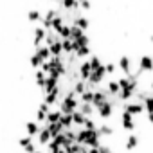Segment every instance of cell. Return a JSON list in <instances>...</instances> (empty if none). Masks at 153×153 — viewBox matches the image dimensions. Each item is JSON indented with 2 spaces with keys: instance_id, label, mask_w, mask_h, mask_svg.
<instances>
[{
  "instance_id": "obj_1",
  "label": "cell",
  "mask_w": 153,
  "mask_h": 153,
  "mask_svg": "<svg viewBox=\"0 0 153 153\" xmlns=\"http://www.w3.org/2000/svg\"><path fill=\"white\" fill-rule=\"evenodd\" d=\"M101 135L97 133V130H85L81 128L79 131H76V142L83 144L87 148H99L101 146Z\"/></svg>"
},
{
  "instance_id": "obj_2",
  "label": "cell",
  "mask_w": 153,
  "mask_h": 153,
  "mask_svg": "<svg viewBox=\"0 0 153 153\" xmlns=\"http://www.w3.org/2000/svg\"><path fill=\"white\" fill-rule=\"evenodd\" d=\"M59 112L61 114H72V112H76L79 108V99H78V96H76L72 90H68L61 99H59Z\"/></svg>"
},
{
  "instance_id": "obj_3",
  "label": "cell",
  "mask_w": 153,
  "mask_h": 153,
  "mask_svg": "<svg viewBox=\"0 0 153 153\" xmlns=\"http://www.w3.org/2000/svg\"><path fill=\"white\" fill-rule=\"evenodd\" d=\"M106 101H110V94L106 90H103L101 87L97 90H94V99H92V106L94 108H99L101 105H105Z\"/></svg>"
},
{
  "instance_id": "obj_4",
  "label": "cell",
  "mask_w": 153,
  "mask_h": 153,
  "mask_svg": "<svg viewBox=\"0 0 153 153\" xmlns=\"http://www.w3.org/2000/svg\"><path fill=\"white\" fill-rule=\"evenodd\" d=\"M123 110L124 112H128L130 115H140L142 112H144V105L142 103H131V101H128V103H124L123 105Z\"/></svg>"
},
{
  "instance_id": "obj_5",
  "label": "cell",
  "mask_w": 153,
  "mask_h": 153,
  "mask_svg": "<svg viewBox=\"0 0 153 153\" xmlns=\"http://www.w3.org/2000/svg\"><path fill=\"white\" fill-rule=\"evenodd\" d=\"M114 108H115L114 103H112V101H106L105 105H101V106L96 108V110H97V115H99L101 119H110V117L114 115Z\"/></svg>"
},
{
  "instance_id": "obj_6",
  "label": "cell",
  "mask_w": 153,
  "mask_h": 153,
  "mask_svg": "<svg viewBox=\"0 0 153 153\" xmlns=\"http://www.w3.org/2000/svg\"><path fill=\"white\" fill-rule=\"evenodd\" d=\"M78 72H79V79L87 81L90 78V74H92V67H90V61L88 59H83L79 65H78Z\"/></svg>"
},
{
  "instance_id": "obj_7",
  "label": "cell",
  "mask_w": 153,
  "mask_h": 153,
  "mask_svg": "<svg viewBox=\"0 0 153 153\" xmlns=\"http://www.w3.org/2000/svg\"><path fill=\"white\" fill-rule=\"evenodd\" d=\"M121 126H123V130H126V131H131V130L135 128L133 115H130L128 112H124V110H123V114H121Z\"/></svg>"
},
{
  "instance_id": "obj_8",
  "label": "cell",
  "mask_w": 153,
  "mask_h": 153,
  "mask_svg": "<svg viewBox=\"0 0 153 153\" xmlns=\"http://www.w3.org/2000/svg\"><path fill=\"white\" fill-rule=\"evenodd\" d=\"M58 87H59V78H54V76H47V81H45V85H43L42 92H43V96H45V94H49V92L56 90Z\"/></svg>"
},
{
  "instance_id": "obj_9",
  "label": "cell",
  "mask_w": 153,
  "mask_h": 153,
  "mask_svg": "<svg viewBox=\"0 0 153 153\" xmlns=\"http://www.w3.org/2000/svg\"><path fill=\"white\" fill-rule=\"evenodd\" d=\"M117 67H119L126 76H130V74H131V58L126 56V54H123V56L119 58V61H117Z\"/></svg>"
},
{
  "instance_id": "obj_10",
  "label": "cell",
  "mask_w": 153,
  "mask_h": 153,
  "mask_svg": "<svg viewBox=\"0 0 153 153\" xmlns=\"http://www.w3.org/2000/svg\"><path fill=\"white\" fill-rule=\"evenodd\" d=\"M139 68H140L142 72H151V70H153V56H149V54L140 56V59H139Z\"/></svg>"
},
{
  "instance_id": "obj_11",
  "label": "cell",
  "mask_w": 153,
  "mask_h": 153,
  "mask_svg": "<svg viewBox=\"0 0 153 153\" xmlns=\"http://www.w3.org/2000/svg\"><path fill=\"white\" fill-rule=\"evenodd\" d=\"M51 112V106L47 105V103H42L40 106H38V110H36V123L38 124H42V123H45L47 121V114Z\"/></svg>"
},
{
  "instance_id": "obj_12",
  "label": "cell",
  "mask_w": 153,
  "mask_h": 153,
  "mask_svg": "<svg viewBox=\"0 0 153 153\" xmlns=\"http://www.w3.org/2000/svg\"><path fill=\"white\" fill-rule=\"evenodd\" d=\"M45 36H47V31H45L42 25H38V27L34 29V47H40V45H43V42H45Z\"/></svg>"
},
{
  "instance_id": "obj_13",
  "label": "cell",
  "mask_w": 153,
  "mask_h": 153,
  "mask_svg": "<svg viewBox=\"0 0 153 153\" xmlns=\"http://www.w3.org/2000/svg\"><path fill=\"white\" fill-rule=\"evenodd\" d=\"M36 137H38V142H40L42 146H47V144H49V140L52 139V135H51V131L47 130V126H43V128L40 126V131H38V135H36Z\"/></svg>"
},
{
  "instance_id": "obj_14",
  "label": "cell",
  "mask_w": 153,
  "mask_h": 153,
  "mask_svg": "<svg viewBox=\"0 0 153 153\" xmlns=\"http://www.w3.org/2000/svg\"><path fill=\"white\" fill-rule=\"evenodd\" d=\"M34 54H36L42 61H49V59H51V51H49L47 45H40V47H36V49H34Z\"/></svg>"
},
{
  "instance_id": "obj_15",
  "label": "cell",
  "mask_w": 153,
  "mask_h": 153,
  "mask_svg": "<svg viewBox=\"0 0 153 153\" xmlns=\"http://www.w3.org/2000/svg\"><path fill=\"white\" fill-rule=\"evenodd\" d=\"M85 90H88V87H87V81H83V79L74 81V85H72V92H74L76 96H81Z\"/></svg>"
},
{
  "instance_id": "obj_16",
  "label": "cell",
  "mask_w": 153,
  "mask_h": 153,
  "mask_svg": "<svg viewBox=\"0 0 153 153\" xmlns=\"http://www.w3.org/2000/svg\"><path fill=\"white\" fill-rule=\"evenodd\" d=\"M106 92L112 96V97H115L119 92H121V87H119V81H115V79H110L108 81V85H106Z\"/></svg>"
},
{
  "instance_id": "obj_17",
  "label": "cell",
  "mask_w": 153,
  "mask_h": 153,
  "mask_svg": "<svg viewBox=\"0 0 153 153\" xmlns=\"http://www.w3.org/2000/svg\"><path fill=\"white\" fill-rule=\"evenodd\" d=\"M25 131H27L29 137H34V135H38V131H40V124H38L36 121H29V123H25Z\"/></svg>"
},
{
  "instance_id": "obj_18",
  "label": "cell",
  "mask_w": 153,
  "mask_h": 153,
  "mask_svg": "<svg viewBox=\"0 0 153 153\" xmlns=\"http://www.w3.org/2000/svg\"><path fill=\"white\" fill-rule=\"evenodd\" d=\"M43 126H47V130L51 131V135H52V137H56V135L63 133V126H61L59 123H45Z\"/></svg>"
},
{
  "instance_id": "obj_19",
  "label": "cell",
  "mask_w": 153,
  "mask_h": 153,
  "mask_svg": "<svg viewBox=\"0 0 153 153\" xmlns=\"http://www.w3.org/2000/svg\"><path fill=\"white\" fill-rule=\"evenodd\" d=\"M90 52H92L90 45H83V47H78V49L74 51L76 58H79V59H85V58H88V56H90Z\"/></svg>"
},
{
  "instance_id": "obj_20",
  "label": "cell",
  "mask_w": 153,
  "mask_h": 153,
  "mask_svg": "<svg viewBox=\"0 0 153 153\" xmlns=\"http://www.w3.org/2000/svg\"><path fill=\"white\" fill-rule=\"evenodd\" d=\"M72 25H78L81 31H85V33H87V29L90 27V20H88L87 16H78V18L72 22Z\"/></svg>"
},
{
  "instance_id": "obj_21",
  "label": "cell",
  "mask_w": 153,
  "mask_h": 153,
  "mask_svg": "<svg viewBox=\"0 0 153 153\" xmlns=\"http://www.w3.org/2000/svg\"><path fill=\"white\" fill-rule=\"evenodd\" d=\"M49 51H51V58L54 56V58H59L61 54H63V47H61V40H58L56 43H52V45H49Z\"/></svg>"
},
{
  "instance_id": "obj_22",
  "label": "cell",
  "mask_w": 153,
  "mask_h": 153,
  "mask_svg": "<svg viewBox=\"0 0 153 153\" xmlns=\"http://www.w3.org/2000/svg\"><path fill=\"white\" fill-rule=\"evenodd\" d=\"M59 124L63 126V130H70V128L74 126V123H72V114H61Z\"/></svg>"
},
{
  "instance_id": "obj_23",
  "label": "cell",
  "mask_w": 153,
  "mask_h": 153,
  "mask_svg": "<svg viewBox=\"0 0 153 153\" xmlns=\"http://www.w3.org/2000/svg\"><path fill=\"white\" fill-rule=\"evenodd\" d=\"M97 133H99L101 137H112V135L115 133V130H114L110 124H101V126H97Z\"/></svg>"
},
{
  "instance_id": "obj_24",
  "label": "cell",
  "mask_w": 153,
  "mask_h": 153,
  "mask_svg": "<svg viewBox=\"0 0 153 153\" xmlns=\"http://www.w3.org/2000/svg\"><path fill=\"white\" fill-rule=\"evenodd\" d=\"M139 146V137L137 135H128V139H126V142H124V148L128 149V151H131V149H135Z\"/></svg>"
},
{
  "instance_id": "obj_25",
  "label": "cell",
  "mask_w": 153,
  "mask_h": 153,
  "mask_svg": "<svg viewBox=\"0 0 153 153\" xmlns=\"http://www.w3.org/2000/svg\"><path fill=\"white\" fill-rule=\"evenodd\" d=\"M34 79H36V87L43 88V85H45V81H47V74H45L42 68H38V70H36V76H34Z\"/></svg>"
},
{
  "instance_id": "obj_26",
  "label": "cell",
  "mask_w": 153,
  "mask_h": 153,
  "mask_svg": "<svg viewBox=\"0 0 153 153\" xmlns=\"http://www.w3.org/2000/svg\"><path fill=\"white\" fill-rule=\"evenodd\" d=\"M85 117H92V114H94V106L90 105V103H79V108H78Z\"/></svg>"
},
{
  "instance_id": "obj_27",
  "label": "cell",
  "mask_w": 153,
  "mask_h": 153,
  "mask_svg": "<svg viewBox=\"0 0 153 153\" xmlns=\"http://www.w3.org/2000/svg\"><path fill=\"white\" fill-rule=\"evenodd\" d=\"M56 34L59 36V40H65V38H70V25L68 24H63L58 31H56Z\"/></svg>"
},
{
  "instance_id": "obj_28",
  "label": "cell",
  "mask_w": 153,
  "mask_h": 153,
  "mask_svg": "<svg viewBox=\"0 0 153 153\" xmlns=\"http://www.w3.org/2000/svg\"><path fill=\"white\" fill-rule=\"evenodd\" d=\"M61 47H63V54H72L74 52V42L70 38L61 40Z\"/></svg>"
},
{
  "instance_id": "obj_29",
  "label": "cell",
  "mask_w": 153,
  "mask_h": 153,
  "mask_svg": "<svg viewBox=\"0 0 153 153\" xmlns=\"http://www.w3.org/2000/svg\"><path fill=\"white\" fill-rule=\"evenodd\" d=\"M72 123H74V126H83V123H85V115H83L79 110L72 112Z\"/></svg>"
},
{
  "instance_id": "obj_30",
  "label": "cell",
  "mask_w": 153,
  "mask_h": 153,
  "mask_svg": "<svg viewBox=\"0 0 153 153\" xmlns=\"http://www.w3.org/2000/svg\"><path fill=\"white\" fill-rule=\"evenodd\" d=\"M59 119H61V112L59 110H51L47 114V121L45 123H59Z\"/></svg>"
},
{
  "instance_id": "obj_31",
  "label": "cell",
  "mask_w": 153,
  "mask_h": 153,
  "mask_svg": "<svg viewBox=\"0 0 153 153\" xmlns=\"http://www.w3.org/2000/svg\"><path fill=\"white\" fill-rule=\"evenodd\" d=\"M58 40H59V36H58L52 29H51V31H47V36H45V45H47V47H49V45H52V43H56Z\"/></svg>"
},
{
  "instance_id": "obj_32",
  "label": "cell",
  "mask_w": 153,
  "mask_h": 153,
  "mask_svg": "<svg viewBox=\"0 0 153 153\" xmlns=\"http://www.w3.org/2000/svg\"><path fill=\"white\" fill-rule=\"evenodd\" d=\"M92 99H94V90H85L79 96V103H90L92 105Z\"/></svg>"
},
{
  "instance_id": "obj_33",
  "label": "cell",
  "mask_w": 153,
  "mask_h": 153,
  "mask_svg": "<svg viewBox=\"0 0 153 153\" xmlns=\"http://www.w3.org/2000/svg\"><path fill=\"white\" fill-rule=\"evenodd\" d=\"M83 34H85V31H81L78 25H70V40H78Z\"/></svg>"
},
{
  "instance_id": "obj_34",
  "label": "cell",
  "mask_w": 153,
  "mask_h": 153,
  "mask_svg": "<svg viewBox=\"0 0 153 153\" xmlns=\"http://www.w3.org/2000/svg\"><path fill=\"white\" fill-rule=\"evenodd\" d=\"M142 105H144V110H146L148 114H151V112H153V96H149V94H148V96L144 97Z\"/></svg>"
},
{
  "instance_id": "obj_35",
  "label": "cell",
  "mask_w": 153,
  "mask_h": 153,
  "mask_svg": "<svg viewBox=\"0 0 153 153\" xmlns=\"http://www.w3.org/2000/svg\"><path fill=\"white\" fill-rule=\"evenodd\" d=\"M29 65H31L33 68H36V70H38V68L42 67V59H40V58H38V56L33 52V54L29 56Z\"/></svg>"
},
{
  "instance_id": "obj_36",
  "label": "cell",
  "mask_w": 153,
  "mask_h": 153,
  "mask_svg": "<svg viewBox=\"0 0 153 153\" xmlns=\"http://www.w3.org/2000/svg\"><path fill=\"white\" fill-rule=\"evenodd\" d=\"M88 61H90L92 70H96V68H99V67H103V65H105V63L101 61V58H99V56H96V54H94V56H90V59H88Z\"/></svg>"
},
{
  "instance_id": "obj_37",
  "label": "cell",
  "mask_w": 153,
  "mask_h": 153,
  "mask_svg": "<svg viewBox=\"0 0 153 153\" xmlns=\"http://www.w3.org/2000/svg\"><path fill=\"white\" fill-rule=\"evenodd\" d=\"M81 128H85V130H97V124H96V121L92 117H85V123H83Z\"/></svg>"
},
{
  "instance_id": "obj_38",
  "label": "cell",
  "mask_w": 153,
  "mask_h": 153,
  "mask_svg": "<svg viewBox=\"0 0 153 153\" xmlns=\"http://www.w3.org/2000/svg\"><path fill=\"white\" fill-rule=\"evenodd\" d=\"M27 18H29V22H40L42 20V15H40L38 9H33V11L27 13Z\"/></svg>"
},
{
  "instance_id": "obj_39",
  "label": "cell",
  "mask_w": 153,
  "mask_h": 153,
  "mask_svg": "<svg viewBox=\"0 0 153 153\" xmlns=\"http://www.w3.org/2000/svg\"><path fill=\"white\" fill-rule=\"evenodd\" d=\"M29 144H33V137H29V135H25V137H20V140H18V146H22V148H27Z\"/></svg>"
},
{
  "instance_id": "obj_40",
  "label": "cell",
  "mask_w": 153,
  "mask_h": 153,
  "mask_svg": "<svg viewBox=\"0 0 153 153\" xmlns=\"http://www.w3.org/2000/svg\"><path fill=\"white\" fill-rule=\"evenodd\" d=\"M105 70H106V74H114V72L117 70V65H115L114 61H110V63L105 65Z\"/></svg>"
},
{
  "instance_id": "obj_41",
  "label": "cell",
  "mask_w": 153,
  "mask_h": 153,
  "mask_svg": "<svg viewBox=\"0 0 153 153\" xmlns=\"http://www.w3.org/2000/svg\"><path fill=\"white\" fill-rule=\"evenodd\" d=\"M40 68H42L47 76L51 74V63H49V61H42V67H40Z\"/></svg>"
},
{
  "instance_id": "obj_42",
  "label": "cell",
  "mask_w": 153,
  "mask_h": 153,
  "mask_svg": "<svg viewBox=\"0 0 153 153\" xmlns=\"http://www.w3.org/2000/svg\"><path fill=\"white\" fill-rule=\"evenodd\" d=\"M99 153H114V149L112 148H108V146H99Z\"/></svg>"
},
{
  "instance_id": "obj_43",
  "label": "cell",
  "mask_w": 153,
  "mask_h": 153,
  "mask_svg": "<svg viewBox=\"0 0 153 153\" xmlns=\"http://www.w3.org/2000/svg\"><path fill=\"white\" fill-rule=\"evenodd\" d=\"M24 149H25V153H34V151H36V146H34V144H29V146L24 148Z\"/></svg>"
},
{
  "instance_id": "obj_44",
  "label": "cell",
  "mask_w": 153,
  "mask_h": 153,
  "mask_svg": "<svg viewBox=\"0 0 153 153\" xmlns=\"http://www.w3.org/2000/svg\"><path fill=\"white\" fill-rule=\"evenodd\" d=\"M88 153H99V148H88Z\"/></svg>"
},
{
  "instance_id": "obj_45",
  "label": "cell",
  "mask_w": 153,
  "mask_h": 153,
  "mask_svg": "<svg viewBox=\"0 0 153 153\" xmlns=\"http://www.w3.org/2000/svg\"><path fill=\"white\" fill-rule=\"evenodd\" d=\"M148 123H149V124H153V112H151V114H148Z\"/></svg>"
},
{
  "instance_id": "obj_46",
  "label": "cell",
  "mask_w": 153,
  "mask_h": 153,
  "mask_svg": "<svg viewBox=\"0 0 153 153\" xmlns=\"http://www.w3.org/2000/svg\"><path fill=\"white\" fill-rule=\"evenodd\" d=\"M52 153H67V151H65L63 148H59V149H56V151H52Z\"/></svg>"
},
{
  "instance_id": "obj_47",
  "label": "cell",
  "mask_w": 153,
  "mask_h": 153,
  "mask_svg": "<svg viewBox=\"0 0 153 153\" xmlns=\"http://www.w3.org/2000/svg\"><path fill=\"white\" fill-rule=\"evenodd\" d=\"M151 92H153V81H151Z\"/></svg>"
}]
</instances>
